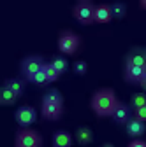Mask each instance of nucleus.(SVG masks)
<instances>
[{
    "label": "nucleus",
    "instance_id": "12",
    "mask_svg": "<svg viewBox=\"0 0 146 147\" xmlns=\"http://www.w3.org/2000/svg\"><path fill=\"white\" fill-rule=\"evenodd\" d=\"M72 140H74V137H72L69 131L57 130L51 137V145L53 147H72Z\"/></svg>",
    "mask_w": 146,
    "mask_h": 147
},
{
    "label": "nucleus",
    "instance_id": "10",
    "mask_svg": "<svg viewBox=\"0 0 146 147\" xmlns=\"http://www.w3.org/2000/svg\"><path fill=\"white\" fill-rule=\"evenodd\" d=\"M125 65H136L146 68V56H144V47H130L129 53L125 54Z\"/></svg>",
    "mask_w": 146,
    "mask_h": 147
},
{
    "label": "nucleus",
    "instance_id": "6",
    "mask_svg": "<svg viewBox=\"0 0 146 147\" xmlns=\"http://www.w3.org/2000/svg\"><path fill=\"white\" fill-rule=\"evenodd\" d=\"M14 119L20 124V128H30L35 121H37V110L32 105H21L16 109L14 112Z\"/></svg>",
    "mask_w": 146,
    "mask_h": 147
},
{
    "label": "nucleus",
    "instance_id": "20",
    "mask_svg": "<svg viewBox=\"0 0 146 147\" xmlns=\"http://www.w3.org/2000/svg\"><path fill=\"white\" fill-rule=\"evenodd\" d=\"M111 12L115 20H123L127 16V5L123 2H113L111 4Z\"/></svg>",
    "mask_w": 146,
    "mask_h": 147
},
{
    "label": "nucleus",
    "instance_id": "5",
    "mask_svg": "<svg viewBox=\"0 0 146 147\" xmlns=\"http://www.w3.org/2000/svg\"><path fill=\"white\" fill-rule=\"evenodd\" d=\"M44 58L41 56V54H28V56H25L20 63V72L23 79H28L32 77L35 72H39L42 67H44Z\"/></svg>",
    "mask_w": 146,
    "mask_h": 147
},
{
    "label": "nucleus",
    "instance_id": "29",
    "mask_svg": "<svg viewBox=\"0 0 146 147\" xmlns=\"http://www.w3.org/2000/svg\"><path fill=\"white\" fill-rule=\"evenodd\" d=\"M78 2H92V0H78Z\"/></svg>",
    "mask_w": 146,
    "mask_h": 147
},
{
    "label": "nucleus",
    "instance_id": "27",
    "mask_svg": "<svg viewBox=\"0 0 146 147\" xmlns=\"http://www.w3.org/2000/svg\"><path fill=\"white\" fill-rule=\"evenodd\" d=\"M139 7L146 11V0H139Z\"/></svg>",
    "mask_w": 146,
    "mask_h": 147
},
{
    "label": "nucleus",
    "instance_id": "7",
    "mask_svg": "<svg viewBox=\"0 0 146 147\" xmlns=\"http://www.w3.org/2000/svg\"><path fill=\"white\" fill-rule=\"evenodd\" d=\"M132 117H134V109L130 107V103H125V102H118V105L115 107L113 114H111L113 123L120 126H125Z\"/></svg>",
    "mask_w": 146,
    "mask_h": 147
},
{
    "label": "nucleus",
    "instance_id": "18",
    "mask_svg": "<svg viewBox=\"0 0 146 147\" xmlns=\"http://www.w3.org/2000/svg\"><path fill=\"white\" fill-rule=\"evenodd\" d=\"M49 63L57 68L60 74H65L69 70V61H67V56L65 54H55V56L49 60Z\"/></svg>",
    "mask_w": 146,
    "mask_h": 147
},
{
    "label": "nucleus",
    "instance_id": "24",
    "mask_svg": "<svg viewBox=\"0 0 146 147\" xmlns=\"http://www.w3.org/2000/svg\"><path fill=\"white\" fill-rule=\"evenodd\" d=\"M134 117H137V119H141V121L146 123V105L134 109Z\"/></svg>",
    "mask_w": 146,
    "mask_h": 147
},
{
    "label": "nucleus",
    "instance_id": "8",
    "mask_svg": "<svg viewBox=\"0 0 146 147\" xmlns=\"http://www.w3.org/2000/svg\"><path fill=\"white\" fill-rule=\"evenodd\" d=\"M41 114L48 121H58L63 116V103H49L41 102Z\"/></svg>",
    "mask_w": 146,
    "mask_h": 147
},
{
    "label": "nucleus",
    "instance_id": "11",
    "mask_svg": "<svg viewBox=\"0 0 146 147\" xmlns=\"http://www.w3.org/2000/svg\"><path fill=\"white\" fill-rule=\"evenodd\" d=\"M125 131L130 138H141L144 133H146V123L137 119V117H132L129 123L125 124Z\"/></svg>",
    "mask_w": 146,
    "mask_h": 147
},
{
    "label": "nucleus",
    "instance_id": "4",
    "mask_svg": "<svg viewBox=\"0 0 146 147\" xmlns=\"http://www.w3.org/2000/svg\"><path fill=\"white\" fill-rule=\"evenodd\" d=\"M72 16L81 25H93L95 23V5L92 2H78L72 7Z\"/></svg>",
    "mask_w": 146,
    "mask_h": 147
},
{
    "label": "nucleus",
    "instance_id": "3",
    "mask_svg": "<svg viewBox=\"0 0 146 147\" xmlns=\"http://www.w3.org/2000/svg\"><path fill=\"white\" fill-rule=\"evenodd\" d=\"M14 147H42V137L33 128H20L14 137Z\"/></svg>",
    "mask_w": 146,
    "mask_h": 147
},
{
    "label": "nucleus",
    "instance_id": "17",
    "mask_svg": "<svg viewBox=\"0 0 146 147\" xmlns=\"http://www.w3.org/2000/svg\"><path fill=\"white\" fill-rule=\"evenodd\" d=\"M41 102H49V103H63V95L62 91L57 88H49L44 91V95L41 98Z\"/></svg>",
    "mask_w": 146,
    "mask_h": 147
},
{
    "label": "nucleus",
    "instance_id": "14",
    "mask_svg": "<svg viewBox=\"0 0 146 147\" xmlns=\"http://www.w3.org/2000/svg\"><path fill=\"white\" fill-rule=\"evenodd\" d=\"M74 138L79 145H88V144H92L93 142V131H92V128H88V126H79L76 133H74Z\"/></svg>",
    "mask_w": 146,
    "mask_h": 147
},
{
    "label": "nucleus",
    "instance_id": "1",
    "mask_svg": "<svg viewBox=\"0 0 146 147\" xmlns=\"http://www.w3.org/2000/svg\"><path fill=\"white\" fill-rule=\"evenodd\" d=\"M118 96L113 88H99L93 91L92 98H90V107H92L93 114L99 117H111L115 107L118 105Z\"/></svg>",
    "mask_w": 146,
    "mask_h": 147
},
{
    "label": "nucleus",
    "instance_id": "22",
    "mask_svg": "<svg viewBox=\"0 0 146 147\" xmlns=\"http://www.w3.org/2000/svg\"><path fill=\"white\" fill-rule=\"evenodd\" d=\"M130 107L132 109H137V107H143L146 105V91H139V93H134L130 96Z\"/></svg>",
    "mask_w": 146,
    "mask_h": 147
},
{
    "label": "nucleus",
    "instance_id": "13",
    "mask_svg": "<svg viewBox=\"0 0 146 147\" xmlns=\"http://www.w3.org/2000/svg\"><path fill=\"white\" fill-rule=\"evenodd\" d=\"M113 20L111 4H99L95 5V23H109Z\"/></svg>",
    "mask_w": 146,
    "mask_h": 147
},
{
    "label": "nucleus",
    "instance_id": "16",
    "mask_svg": "<svg viewBox=\"0 0 146 147\" xmlns=\"http://www.w3.org/2000/svg\"><path fill=\"white\" fill-rule=\"evenodd\" d=\"M18 98H20V96H18L11 88L2 84V88H0V103H2V105H14Z\"/></svg>",
    "mask_w": 146,
    "mask_h": 147
},
{
    "label": "nucleus",
    "instance_id": "30",
    "mask_svg": "<svg viewBox=\"0 0 146 147\" xmlns=\"http://www.w3.org/2000/svg\"><path fill=\"white\" fill-rule=\"evenodd\" d=\"M144 56H146V47H144Z\"/></svg>",
    "mask_w": 146,
    "mask_h": 147
},
{
    "label": "nucleus",
    "instance_id": "15",
    "mask_svg": "<svg viewBox=\"0 0 146 147\" xmlns=\"http://www.w3.org/2000/svg\"><path fill=\"white\" fill-rule=\"evenodd\" d=\"M4 84H5L7 88H11L18 96H21V95L25 93L27 79H21V77H9V79H5V82H4Z\"/></svg>",
    "mask_w": 146,
    "mask_h": 147
},
{
    "label": "nucleus",
    "instance_id": "25",
    "mask_svg": "<svg viewBox=\"0 0 146 147\" xmlns=\"http://www.w3.org/2000/svg\"><path fill=\"white\" fill-rule=\"evenodd\" d=\"M127 147H146V140H143V138H132Z\"/></svg>",
    "mask_w": 146,
    "mask_h": 147
},
{
    "label": "nucleus",
    "instance_id": "23",
    "mask_svg": "<svg viewBox=\"0 0 146 147\" xmlns=\"http://www.w3.org/2000/svg\"><path fill=\"white\" fill-rule=\"evenodd\" d=\"M72 70H74V74H78V76H85L88 72V63L85 60H78V61L72 63Z\"/></svg>",
    "mask_w": 146,
    "mask_h": 147
},
{
    "label": "nucleus",
    "instance_id": "21",
    "mask_svg": "<svg viewBox=\"0 0 146 147\" xmlns=\"http://www.w3.org/2000/svg\"><path fill=\"white\" fill-rule=\"evenodd\" d=\"M42 70H44V74H46V76H48V79H49V82H55V81H58L60 79V76H62V74L57 70V68H55L49 61H46L44 63V67H42Z\"/></svg>",
    "mask_w": 146,
    "mask_h": 147
},
{
    "label": "nucleus",
    "instance_id": "9",
    "mask_svg": "<svg viewBox=\"0 0 146 147\" xmlns=\"http://www.w3.org/2000/svg\"><path fill=\"white\" fill-rule=\"evenodd\" d=\"M146 76V68L143 67H136V65H125L123 67V79L129 84H141V81Z\"/></svg>",
    "mask_w": 146,
    "mask_h": 147
},
{
    "label": "nucleus",
    "instance_id": "28",
    "mask_svg": "<svg viewBox=\"0 0 146 147\" xmlns=\"http://www.w3.org/2000/svg\"><path fill=\"white\" fill-rule=\"evenodd\" d=\"M100 147H115V145H113V144H111V142H104V144H102V145H100Z\"/></svg>",
    "mask_w": 146,
    "mask_h": 147
},
{
    "label": "nucleus",
    "instance_id": "2",
    "mask_svg": "<svg viewBox=\"0 0 146 147\" xmlns=\"http://www.w3.org/2000/svg\"><path fill=\"white\" fill-rule=\"evenodd\" d=\"M57 46H58V51L62 54L72 56V54H76L79 51V47H81V37L72 30H62L58 33Z\"/></svg>",
    "mask_w": 146,
    "mask_h": 147
},
{
    "label": "nucleus",
    "instance_id": "26",
    "mask_svg": "<svg viewBox=\"0 0 146 147\" xmlns=\"http://www.w3.org/2000/svg\"><path fill=\"white\" fill-rule=\"evenodd\" d=\"M139 86H141V89H143V91H146V76H144V79L141 81V84H139Z\"/></svg>",
    "mask_w": 146,
    "mask_h": 147
},
{
    "label": "nucleus",
    "instance_id": "19",
    "mask_svg": "<svg viewBox=\"0 0 146 147\" xmlns=\"http://www.w3.org/2000/svg\"><path fill=\"white\" fill-rule=\"evenodd\" d=\"M27 82H32V84H35V86H48V84H49V79H48V76L44 74V70L41 68L39 72H35L32 77H28Z\"/></svg>",
    "mask_w": 146,
    "mask_h": 147
}]
</instances>
